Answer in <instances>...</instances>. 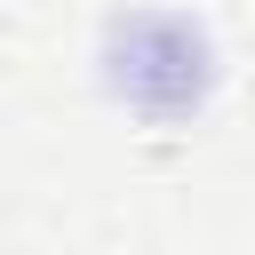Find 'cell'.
Wrapping results in <instances>:
<instances>
[{
  "label": "cell",
  "mask_w": 255,
  "mask_h": 255,
  "mask_svg": "<svg viewBox=\"0 0 255 255\" xmlns=\"http://www.w3.org/2000/svg\"><path fill=\"white\" fill-rule=\"evenodd\" d=\"M104 88L135 112V120H191L215 88V56H207V32L191 16H120L112 40H104Z\"/></svg>",
  "instance_id": "obj_1"
}]
</instances>
